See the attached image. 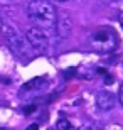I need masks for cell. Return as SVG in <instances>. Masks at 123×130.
Instances as JSON below:
<instances>
[{"label":"cell","mask_w":123,"mask_h":130,"mask_svg":"<svg viewBox=\"0 0 123 130\" xmlns=\"http://www.w3.org/2000/svg\"><path fill=\"white\" fill-rule=\"evenodd\" d=\"M27 15L32 22L37 24V27L42 29L54 27L57 22L56 9L49 0H32L27 7Z\"/></svg>","instance_id":"6da1fadb"},{"label":"cell","mask_w":123,"mask_h":130,"mask_svg":"<svg viewBox=\"0 0 123 130\" xmlns=\"http://www.w3.org/2000/svg\"><path fill=\"white\" fill-rule=\"evenodd\" d=\"M88 46L96 53H111L118 46V36L111 27H98L88 37Z\"/></svg>","instance_id":"7a4b0ae2"},{"label":"cell","mask_w":123,"mask_h":130,"mask_svg":"<svg viewBox=\"0 0 123 130\" xmlns=\"http://www.w3.org/2000/svg\"><path fill=\"white\" fill-rule=\"evenodd\" d=\"M4 36H5V39H7V42L10 44V49L14 51V54H17V56L22 58V59L32 56L34 47L30 46L27 36L24 37L20 32H17L14 27H9V25L4 27ZM34 53H36V51H34Z\"/></svg>","instance_id":"3957f363"},{"label":"cell","mask_w":123,"mask_h":130,"mask_svg":"<svg viewBox=\"0 0 123 130\" xmlns=\"http://www.w3.org/2000/svg\"><path fill=\"white\" fill-rule=\"evenodd\" d=\"M27 39H29L30 46L34 47V51L37 54L47 51L49 36H47V32H46V29H42V27H30V29L27 30Z\"/></svg>","instance_id":"277c9868"},{"label":"cell","mask_w":123,"mask_h":130,"mask_svg":"<svg viewBox=\"0 0 123 130\" xmlns=\"http://www.w3.org/2000/svg\"><path fill=\"white\" fill-rule=\"evenodd\" d=\"M96 105H98L99 110H103V111L111 110V108L115 106V96H113V93H110V91H99L98 95H96Z\"/></svg>","instance_id":"5b68a950"},{"label":"cell","mask_w":123,"mask_h":130,"mask_svg":"<svg viewBox=\"0 0 123 130\" xmlns=\"http://www.w3.org/2000/svg\"><path fill=\"white\" fill-rule=\"evenodd\" d=\"M69 19H59L56 22V27H57V32H59V37H66L67 32H69Z\"/></svg>","instance_id":"8992f818"},{"label":"cell","mask_w":123,"mask_h":130,"mask_svg":"<svg viewBox=\"0 0 123 130\" xmlns=\"http://www.w3.org/2000/svg\"><path fill=\"white\" fill-rule=\"evenodd\" d=\"M57 130H74V127H73V123L67 118H59L57 120Z\"/></svg>","instance_id":"52a82bcc"},{"label":"cell","mask_w":123,"mask_h":130,"mask_svg":"<svg viewBox=\"0 0 123 130\" xmlns=\"http://www.w3.org/2000/svg\"><path fill=\"white\" fill-rule=\"evenodd\" d=\"M36 110H37V105H25L24 108H22V111H24L25 115H32Z\"/></svg>","instance_id":"ba28073f"},{"label":"cell","mask_w":123,"mask_h":130,"mask_svg":"<svg viewBox=\"0 0 123 130\" xmlns=\"http://www.w3.org/2000/svg\"><path fill=\"white\" fill-rule=\"evenodd\" d=\"M27 130H39V125H37V123H32V125L27 127Z\"/></svg>","instance_id":"9c48e42d"},{"label":"cell","mask_w":123,"mask_h":130,"mask_svg":"<svg viewBox=\"0 0 123 130\" xmlns=\"http://www.w3.org/2000/svg\"><path fill=\"white\" fill-rule=\"evenodd\" d=\"M120 101H121V105H123V86L120 88Z\"/></svg>","instance_id":"30bf717a"},{"label":"cell","mask_w":123,"mask_h":130,"mask_svg":"<svg viewBox=\"0 0 123 130\" xmlns=\"http://www.w3.org/2000/svg\"><path fill=\"white\" fill-rule=\"evenodd\" d=\"M84 130H101V128H98V127H88V128H84Z\"/></svg>","instance_id":"8fae6325"},{"label":"cell","mask_w":123,"mask_h":130,"mask_svg":"<svg viewBox=\"0 0 123 130\" xmlns=\"http://www.w3.org/2000/svg\"><path fill=\"white\" fill-rule=\"evenodd\" d=\"M120 24H121V27H123V14H120Z\"/></svg>","instance_id":"7c38bea8"},{"label":"cell","mask_w":123,"mask_h":130,"mask_svg":"<svg viewBox=\"0 0 123 130\" xmlns=\"http://www.w3.org/2000/svg\"><path fill=\"white\" fill-rule=\"evenodd\" d=\"M0 130H7V128H0Z\"/></svg>","instance_id":"4fadbf2b"}]
</instances>
